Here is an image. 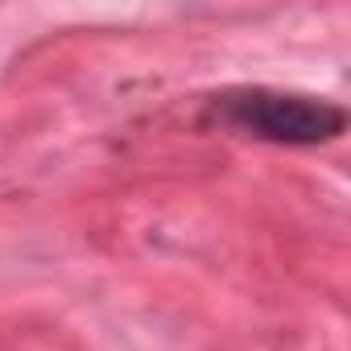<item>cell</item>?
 <instances>
[{
  "label": "cell",
  "instance_id": "1",
  "mask_svg": "<svg viewBox=\"0 0 351 351\" xmlns=\"http://www.w3.org/2000/svg\"><path fill=\"white\" fill-rule=\"evenodd\" d=\"M215 116L236 132L269 145H326L347 128V112L322 95L273 91V87H232L211 99Z\"/></svg>",
  "mask_w": 351,
  "mask_h": 351
}]
</instances>
